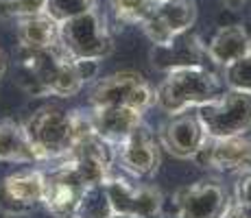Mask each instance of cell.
Here are the masks:
<instances>
[{
	"instance_id": "6da1fadb",
	"label": "cell",
	"mask_w": 251,
	"mask_h": 218,
	"mask_svg": "<svg viewBox=\"0 0 251 218\" xmlns=\"http://www.w3.org/2000/svg\"><path fill=\"white\" fill-rule=\"evenodd\" d=\"M31 146L37 155V162L57 164L68 155L79 142L94 135L90 120V111L85 109H59V107H40L33 111L31 118L24 122Z\"/></svg>"
},
{
	"instance_id": "7a4b0ae2",
	"label": "cell",
	"mask_w": 251,
	"mask_h": 218,
	"mask_svg": "<svg viewBox=\"0 0 251 218\" xmlns=\"http://www.w3.org/2000/svg\"><path fill=\"white\" fill-rule=\"evenodd\" d=\"M225 92L219 72L207 66H181L164 72L162 83L155 87V105L164 114L177 116L195 111Z\"/></svg>"
},
{
	"instance_id": "3957f363",
	"label": "cell",
	"mask_w": 251,
	"mask_h": 218,
	"mask_svg": "<svg viewBox=\"0 0 251 218\" xmlns=\"http://www.w3.org/2000/svg\"><path fill=\"white\" fill-rule=\"evenodd\" d=\"M59 46L75 59L103 61L114 52V37L99 7L68 18L59 24Z\"/></svg>"
},
{
	"instance_id": "277c9868",
	"label": "cell",
	"mask_w": 251,
	"mask_h": 218,
	"mask_svg": "<svg viewBox=\"0 0 251 218\" xmlns=\"http://www.w3.org/2000/svg\"><path fill=\"white\" fill-rule=\"evenodd\" d=\"M207 138H231L251 129V94L227 90L214 100L197 107Z\"/></svg>"
},
{
	"instance_id": "5b68a950",
	"label": "cell",
	"mask_w": 251,
	"mask_h": 218,
	"mask_svg": "<svg viewBox=\"0 0 251 218\" xmlns=\"http://www.w3.org/2000/svg\"><path fill=\"white\" fill-rule=\"evenodd\" d=\"M127 105L140 111L155 107V87L133 70H120L96 81L90 94V107H112Z\"/></svg>"
},
{
	"instance_id": "8992f818",
	"label": "cell",
	"mask_w": 251,
	"mask_h": 218,
	"mask_svg": "<svg viewBox=\"0 0 251 218\" xmlns=\"http://www.w3.org/2000/svg\"><path fill=\"white\" fill-rule=\"evenodd\" d=\"M107 196L116 214H129L136 218H164L162 216V190L151 183H140V179L123 177L112 170L105 179Z\"/></svg>"
},
{
	"instance_id": "52a82bcc",
	"label": "cell",
	"mask_w": 251,
	"mask_h": 218,
	"mask_svg": "<svg viewBox=\"0 0 251 218\" xmlns=\"http://www.w3.org/2000/svg\"><path fill=\"white\" fill-rule=\"evenodd\" d=\"M64 48L57 44L52 48H22L16 55V85L33 98L50 96L55 72L64 57Z\"/></svg>"
},
{
	"instance_id": "ba28073f",
	"label": "cell",
	"mask_w": 251,
	"mask_h": 218,
	"mask_svg": "<svg viewBox=\"0 0 251 218\" xmlns=\"http://www.w3.org/2000/svg\"><path fill=\"white\" fill-rule=\"evenodd\" d=\"M162 146L155 131L147 122L138 124L127 140L114 146V166L133 179H149L157 172L162 162Z\"/></svg>"
},
{
	"instance_id": "9c48e42d",
	"label": "cell",
	"mask_w": 251,
	"mask_h": 218,
	"mask_svg": "<svg viewBox=\"0 0 251 218\" xmlns=\"http://www.w3.org/2000/svg\"><path fill=\"white\" fill-rule=\"evenodd\" d=\"M231 203L227 188L214 179L183 186L173 196L175 218H225Z\"/></svg>"
},
{
	"instance_id": "30bf717a",
	"label": "cell",
	"mask_w": 251,
	"mask_h": 218,
	"mask_svg": "<svg viewBox=\"0 0 251 218\" xmlns=\"http://www.w3.org/2000/svg\"><path fill=\"white\" fill-rule=\"evenodd\" d=\"M201 168L221 174L251 172V135H231V138H205L199 153L195 155Z\"/></svg>"
},
{
	"instance_id": "8fae6325",
	"label": "cell",
	"mask_w": 251,
	"mask_h": 218,
	"mask_svg": "<svg viewBox=\"0 0 251 218\" xmlns=\"http://www.w3.org/2000/svg\"><path fill=\"white\" fill-rule=\"evenodd\" d=\"M197 22L195 0H160L151 13L140 22L144 35L153 46L171 42L173 37L192 31Z\"/></svg>"
},
{
	"instance_id": "7c38bea8",
	"label": "cell",
	"mask_w": 251,
	"mask_h": 218,
	"mask_svg": "<svg viewBox=\"0 0 251 218\" xmlns=\"http://www.w3.org/2000/svg\"><path fill=\"white\" fill-rule=\"evenodd\" d=\"M46 170L42 168H22L0 181V212L7 216L26 214L37 207L44 196Z\"/></svg>"
},
{
	"instance_id": "4fadbf2b",
	"label": "cell",
	"mask_w": 251,
	"mask_h": 218,
	"mask_svg": "<svg viewBox=\"0 0 251 218\" xmlns=\"http://www.w3.org/2000/svg\"><path fill=\"white\" fill-rule=\"evenodd\" d=\"M205 131L197 111L171 116L157 131V142L166 153L177 159H192L205 142Z\"/></svg>"
},
{
	"instance_id": "5bb4252c",
	"label": "cell",
	"mask_w": 251,
	"mask_h": 218,
	"mask_svg": "<svg viewBox=\"0 0 251 218\" xmlns=\"http://www.w3.org/2000/svg\"><path fill=\"white\" fill-rule=\"evenodd\" d=\"M85 186L72 174L68 168L55 164L52 170L46 172V186L42 205L55 218H75L76 207L83 198Z\"/></svg>"
},
{
	"instance_id": "9a60e30c",
	"label": "cell",
	"mask_w": 251,
	"mask_h": 218,
	"mask_svg": "<svg viewBox=\"0 0 251 218\" xmlns=\"http://www.w3.org/2000/svg\"><path fill=\"white\" fill-rule=\"evenodd\" d=\"M90 120L94 135L105 140L112 146H118L123 140L131 135L138 124L144 122V111L127 105H112V107H90Z\"/></svg>"
},
{
	"instance_id": "2e32d148",
	"label": "cell",
	"mask_w": 251,
	"mask_h": 218,
	"mask_svg": "<svg viewBox=\"0 0 251 218\" xmlns=\"http://www.w3.org/2000/svg\"><path fill=\"white\" fill-rule=\"evenodd\" d=\"M205 61V44L192 31H186L181 35L173 37L171 42L162 44V46L151 48V64L162 72L181 66H207Z\"/></svg>"
},
{
	"instance_id": "e0dca14e",
	"label": "cell",
	"mask_w": 251,
	"mask_h": 218,
	"mask_svg": "<svg viewBox=\"0 0 251 218\" xmlns=\"http://www.w3.org/2000/svg\"><path fill=\"white\" fill-rule=\"evenodd\" d=\"M249 50H251V35L243 24L221 26L205 44L207 61H212L214 66H221V68L240 59Z\"/></svg>"
},
{
	"instance_id": "ac0fdd59",
	"label": "cell",
	"mask_w": 251,
	"mask_h": 218,
	"mask_svg": "<svg viewBox=\"0 0 251 218\" xmlns=\"http://www.w3.org/2000/svg\"><path fill=\"white\" fill-rule=\"evenodd\" d=\"M0 164H24V166H40L37 155L31 146L24 124L11 118L0 120Z\"/></svg>"
},
{
	"instance_id": "d6986e66",
	"label": "cell",
	"mask_w": 251,
	"mask_h": 218,
	"mask_svg": "<svg viewBox=\"0 0 251 218\" xmlns=\"http://www.w3.org/2000/svg\"><path fill=\"white\" fill-rule=\"evenodd\" d=\"M16 33L22 48H52L59 44V22L48 13L16 20Z\"/></svg>"
},
{
	"instance_id": "ffe728a7",
	"label": "cell",
	"mask_w": 251,
	"mask_h": 218,
	"mask_svg": "<svg viewBox=\"0 0 251 218\" xmlns=\"http://www.w3.org/2000/svg\"><path fill=\"white\" fill-rule=\"evenodd\" d=\"M112 214L114 210L107 196V188H105V181H103V183L85 188L75 218H109Z\"/></svg>"
},
{
	"instance_id": "44dd1931",
	"label": "cell",
	"mask_w": 251,
	"mask_h": 218,
	"mask_svg": "<svg viewBox=\"0 0 251 218\" xmlns=\"http://www.w3.org/2000/svg\"><path fill=\"white\" fill-rule=\"evenodd\" d=\"M221 79H223V83H225L227 90L251 94V50L247 52V55L240 57V59L223 66V70H221Z\"/></svg>"
},
{
	"instance_id": "7402d4cb",
	"label": "cell",
	"mask_w": 251,
	"mask_h": 218,
	"mask_svg": "<svg viewBox=\"0 0 251 218\" xmlns=\"http://www.w3.org/2000/svg\"><path fill=\"white\" fill-rule=\"evenodd\" d=\"M118 20L127 24H140L155 9L157 0H109Z\"/></svg>"
},
{
	"instance_id": "603a6c76",
	"label": "cell",
	"mask_w": 251,
	"mask_h": 218,
	"mask_svg": "<svg viewBox=\"0 0 251 218\" xmlns=\"http://www.w3.org/2000/svg\"><path fill=\"white\" fill-rule=\"evenodd\" d=\"M37 13H46V0H0L2 20H22Z\"/></svg>"
},
{
	"instance_id": "cb8c5ba5",
	"label": "cell",
	"mask_w": 251,
	"mask_h": 218,
	"mask_svg": "<svg viewBox=\"0 0 251 218\" xmlns=\"http://www.w3.org/2000/svg\"><path fill=\"white\" fill-rule=\"evenodd\" d=\"M94 4L96 0H46V13L61 24L68 18H75L79 13L88 11Z\"/></svg>"
},
{
	"instance_id": "d4e9b609",
	"label": "cell",
	"mask_w": 251,
	"mask_h": 218,
	"mask_svg": "<svg viewBox=\"0 0 251 218\" xmlns=\"http://www.w3.org/2000/svg\"><path fill=\"white\" fill-rule=\"evenodd\" d=\"M236 203L251 205V172H245L236 181Z\"/></svg>"
},
{
	"instance_id": "484cf974",
	"label": "cell",
	"mask_w": 251,
	"mask_h": 218,
	"mask_svg": "<svg viewBox=\"0 0 251 218\" xmlns=\"http://www.w3.org/2000/svg\"><path fill=\"white\" fill-rule=\"evenodd\" d=\"M7 68H9V59H7V55H4V50L0 48V81L7 74Z\"/></svg>"
},
{
	"instance_id": "4316f807",
	"label": "cell",
	"mask_w": 251,
	"mask_h": 218,
	"mask_svg": "<svg viewBox=\"0 0 251 218\" xmlns=\"http://www.w3.org/2000/svg\"><path fill=\"white\" fill-rule=\"evenodd\" d=\"M109 218H136V216H129V214H116V212H114V214L109 216Z\"/></svg>"
},
{
	"instance_id": "83f0119b",
	"label": "cell",
	"mask_w": 251,
	"mask_h": 218,
	"mask_svg": "<svg viewBox=\"0 0 251 218\" xmlns=\"http://www.w3.org/2000/svg\"><path fill=\"white\" fill-rule=\"evenodd\" d=\"M157 2H160V0H157Z\"/></svg>"
}]
</instances>
